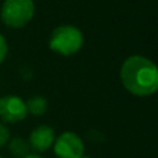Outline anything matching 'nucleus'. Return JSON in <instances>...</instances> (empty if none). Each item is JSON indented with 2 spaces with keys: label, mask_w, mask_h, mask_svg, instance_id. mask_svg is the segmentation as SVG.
Instances as JSON below:
<instances>
[{
  "label": "nucleus",
  "mask_w": 158,
  "mask_h": 158,
  "mask_svg": "<svg viewBox=\"0 0 158 158\" xmlns=\"http://www.w3.org/2000/svg\"><path fill=\"white\" fill-rule=\"evenodd\" d=\"M121 81L129 93L146 97L158 90V67L143 56H131L121 67Z\"/></svg>",
  "instance_id": "1"
},
{
  "label": "nucleus",
  "mask_w": 158,
  "mask_h": 158,
  "mask_svg": "<svg viewBox=\"0 0 158 158\" xmlns=\"http://www.w3.org/2000/svg\"><path fill=\"white\" fill-rule=\"evenodd\" d=\"M83 44V35L72 25L57 27L50 35L49 46L53 52L61 56H72L81 50Z\"/></svg>",
  "instance_id": "2"
},
{
  "label": "nucleus",
  "mask_w": 158,
  "mask_h": 158,
  "mask_svg": "<svg viewBox=\"0 0 158 158\" xmlns=\"http://www.w3.org/2000/svg\"><path fill=\"white\" fill-rule=\"evenodd\" d=\"M35 4L32 0H4L0 10V17L4 25L18 29L32 19Z\"/></svg>",
  "instance_id": "3"
},
{
  "label": "nucleus",
  "mask_w": 158,
  "mask_h": 158,
  "mask_svg": "<svg viewBox=\"0 0 158 158\" xmlns=\"http://www.w3.org/2000/svg\"><path fill=\"white\" fill-rule=\"evenodd\" d=\"M53 144L57 158H82L85 154L83 142L74 132L61 133Z\"/></svg>",
  "instance_id": "4"
},
{
  "label": "nucleus",
  "mask_w": 158,
  "mask_h": 158,
  "mask_svg": "<svg viewBox=\"0 0 158 158\" xmlns=\"http://www.w3.org/2000/svg\"><path fill=\"white\" fill-rule=\"evenodd\" d=\"M28 115L27 104L18 96H4L0 98V118L3 122L17 123Z\"/></svg>",
  "instance_id": "5"
},
{
  "label": "nucleus",
  "mask_w": 158,
  "mask_h": 158,
  "mask_svg": "<svg viewBox=\"0 0 158 158\" xmlns=\"http://www.w3.org/2000/svg\"><path fill=\"white\" fill-rule=\"evenodd\" d=\"M54 143V131L47 125H40L33 129L29 136V146L38 153L47 151Z\"/></svg>",
  "instance_id": "6"
},
{
  "label": "nucleus",
  "mask_w": 158,
  "mask_h": 158,
  "mask_svg": "<svg viewBox=\"0 0 158 158\" xmlns=\"http://www.w3.org/2000/svg\"><path fill=\"white\" fill-rule=\"evenodd\" d=\"M25 104H27L28 112L35 117H40L47 111V100L42 96H33Z\"/></svg>",
  "instance_id": "7"
},
{
  "label": "nucleus",
  "mask_w": 158,
  "mask_h": 158,
  "mask_svg": "<svg viewBox=\"0 0 158 158\" xmlns=\"http://www.w3.org/2000/svg\"><path fill=\"white\" fill-rule=\"evenodd\" d=\"M29 148H31L29 143L27 140L21 139V137H14L8 143V150H10V153L15 158H22V157L28 156Z\"/></svg>",
  "instance_id": "8"
},
{
  "label": "nucleus",
  "mask_w": 158,
  "mask_h": 158,
  "mask_svg": "<svg viewBox=\"0 0 158 158\" xmlns=\"http://www.w3.org/2000/svg\"><path fill=\"white\" fill-rule=\"evenodd\" d=\"M8 140H10V131L3 123H0V148L7 144Z\"/></svg>",
  "instance_id": "9"
},
{
  "label": "nucleus",
  "mask_w": 158,
  "mask_h": 158,
  "mask_svg": "<svg viewBox=\"0 0 158 158\" xmlns=\"http://www.w3.org/2000/svg\"><path fill=\"white\" fill-rule=\"evenodd\" d=\"M7 52H8V46H7V42H6L4 36L0 35V64L4 61L6 56H7Z\"/></svg>",
  "instance_id": "10"
},
{
  "label": "nucleus",
  "mask_w": 158,
  "mask_h": 158,
  "mask_svg": "<svg viewBox=\"0 0 158 158\" xmlns=\"http://www.w3.org/2000/svg\"><path fill=\"white\" fill-rule=\"evenodd\" d=\"M22 158H42V157L36 156V154H28V156H25V157H22Z\"/></svg>",
  "instance_id": "11"
},
{
  "label": "nucleus",
  "mask_w": 158,
  "mask_h": 158,
  "mask_svg": "<svg viewBox=\"0 0 158 158\" xmlns=\"http://www.w3.org/2000/svg\"><path fill=\"white\" fill-rule=\"evenodd\" d=\"M82 158H90V157H85V156H83V157H82Z\"/></svg>",
  "instance_id": "12"
},
{
  "label": "nucleus",
  "mask_w": 158,
  "mask_h": 158,
  "mask_svg": "<svg viewBox=\"0 0 158 158\" xmlns=\"http://www.w3.org/2000/svg\"><path fill=\"white\" fill-rule=\"evenodd\" d=\"M0 158H2V157H0Z\"/></svg>",
  "instance_id": "13"
}]
</instances>
